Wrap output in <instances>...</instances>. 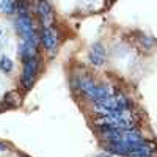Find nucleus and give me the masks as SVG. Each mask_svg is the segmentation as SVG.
Here are the masks:
<instances>
[{
  "label": "nucleus",
  "instance_id": "1",
  "mask_svg": "<svg viewBox=\"0 0 157 157\" xmlns=\"http://www.w3.org/2000/svg\"><path fill=\"white\" fill-rule=\"evenodd\" d=\"M78 88H80L83 93L91 101H94V102L99 101V99H105V98L113 96L112 88H109V86H99V85H96L93 80H90V78H86V77L78 78Z\"/></svg>",
  "mask_w": 157,
  "mask_h": 157
},
{
  "label": "nucleus",
  "instance_id": "2",
  "mask_svg": "<svg viewBox=\"0 0 157 157\" xmlns=\"http://www.w3.org/2000/svg\"><path fill=\"white\" fill-rule=\"evenodd\" d=\"M94 109L99 115H118V113H123L126 109H123V105L118 102L116 96H110L105 99H99L94 102Z\"/></svg>",
  "mask_w": 157,
  "mask_h": 157
},
{
  "label": "nucleus",
  "instance_id": "3",
  "mask_svg": "<svg viewBox=\"0 0 157 157\" xmlns=\"http://www.w3.org/2000/svg\"><path fill=\"white\" fill-rule=\"evenodd\" d=\"M16 25H17V30L24 39H30V41L38 43V36H36L35 29H33V22L29 16H19Z\"/></svg>",
  "mask_w": 157,
  "mask_h": 157
},
{
  "label": "nucleus",
  "instance_id": "4",
  "mask_svg": "<svg viewBox=\"0 0 157 157\" xmlns=\"http://www.w3.org/2000/svg\"><path fill=\"white\" fill-rule=\"evenodd\" d=\"M38 16L43 22V27H52L54 24V11H52V6L49 5L47 0H39L38 2Z\"/></svg>",
  "mask_w": 157,
  "mask_h": 157
},
{
  "label": "nucleus",
  "instance_id": "5",
  "mask_svg": "<svg viewBox=\"0 0 157 157\" xmlns=\"http://www.w3.org/2000/svg\"><path fill=\"white\" fill-rule=\"evenodd\" d=\"M36 60L30 58V60H25L24 63V71H22V85L25 90H29L35 80V75H36Z\"/></svg>",
  "mask_w": 157,
  "mask_h": 157
},
{
  "label": "nucleus",
  "instance_id": "6",
  "mask_svg": "<svg viewBox=\"0 0 157 157\" xmlns=\"http://www.w3.org/2000/svg\"><path fill=\"white\" fill-rule=\"evenodd\" d=\"M41 39H43L44 47L50 52V54H55L57 46H58V38H57V33L52 30V27H43Z\"/></svg>",
  "mask_w": 157,
  "mask_h": 157
},
{
  "label": "nucleus",
  "instance_id": "7",
  "mask_svg": "<svg viewBox=\"0 0 157 157\" xmlns=\"http://www.w3.org/2000/svg\"><path fill=\"white\" fill-rule=\"evenodd\" d=\"M90 63L93 66H102L104 61H105V50H104L102 44L101 43H96L91 46V50H90Z\"/></svg>",
  "mask_w": 157,
  "mask_h": 157
},
{
  "label": "nucleus",
  "instance_id": "8",
  "mask_svg": "<svg viewBox=\"0 0 157 157\" xmlns=\"http://www.w3.org/2000/svg\"><path fill=\"white\" fill-rule=\"evenodd\" d=\"M36 46H38V43L30 41V39H24L22 44H21V47H19V55H21V58H24V60L33 58L35 54H36Z\"/></svg>",
  "mask_w": 157,
  "mask_h": 157
},
{
  "label": "nucleus",
  "instance_id": "9",
  "mask_svg": "<svg viewBox=\"0 0 157 157\" xmlns=\"http://www.w3.org/2000/svg\"><path fill=\"white\" fill-rule=\"evenodd\" d=\"M3 104L6 107H17L21 104V96L17 93H8L3 98Z\"/></svg>",
  "mask_w": 157,
  "mask_h": 157
},
{
  "label": "nucleus",
  "instance_id": "10",
  "mask_svg": "<svg viewBox=\"0 0 157 157\" xmlns=\"http://www.w3.org/2000/svg\"><path fill=\"white\" fill-rule=\"evenodd\" d=\"M0 11L5 14H13L16 11V5L13 0H0Z\"/></svg>",
  "mask_w": 157,
  "mask_h": 157
},
{
  "label": "nucleus",
  "instance_id": "11",
  "mask_svg": "<svg viewBox=\"0 0 157 157\" xmlns=\"http://www.w3.org/2000/svg\"><path fill=\"white\" fill-rule=\"evenodd\" d=\"M11 69H13V61L8 57H2V58H0V71L6 74V72H11Z\"/></svg>",
  "mask_w": 157,
  "mask_h": 157
},
{
  "label": "nucleus",
  "instance_id": "12",
  "mask_svg": "<svg viewBox=\"0 0 157 157\" xmlns=\"http://www.w3.org/2000/svg\"><path fill=\"white\" fill-rule=\"evenodd\" d=\"M96 157H110V155H107V154H98Z\"/></svg>",
  "mask_w": 157,
  "mask_h": 157
},
{
  "label": "nucleus",
  "instance_id": "13",
  "mask_svg": "<svg viewBox=\"0 0 157 157\" xmlns=\"http://www.w3.org/2000/svg\"><path fill=\"white\" fill-rule=\"evenodd\" d=\"M5 149V145H3V143H0V151H3Z\"/></svg>",
  "mask_w": 157,
  "mask_h": 157
},
{
  "label": "nucleus",
  "instance_id": "14",
  "mask_svg": "<svg viewBox=\"0 0 157 157\" xmlns=\"http://www.w3.org/2000/svg\"><path fill=\"white\" fill-rule=\"evenodd\" d=\"M0 35H2V29H0Z\"/></svg>",
  "mask_w": 157,
  "mask_h": 157
}]
</instances>
